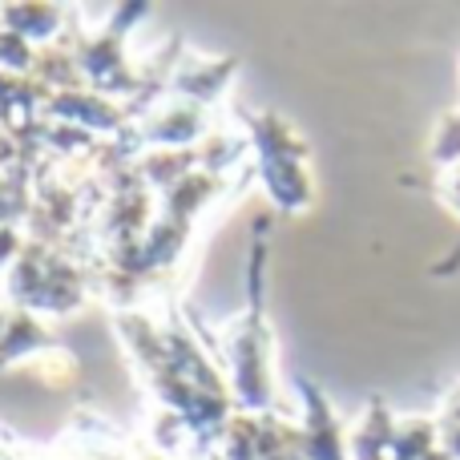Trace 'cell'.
Segmentation results:
<instances>
[{
    "label": "cell",
    "mask_w": 460,
    "mask_h": 460,
    "mask_svg": "<svg viewBox=\"0 0 460 460\" xmlns=\"http://www.w3.org/2000/svg\"><path fill=\"white\" fill-rule=\"evenodd\" d=\"M4 319V332H0V367H16V364H40L45 356H53L57 343L49 340V332L40 327V319L32 311H16Z\"/></svg>",
    "instance_id": "7a4b0ae2"
},
{
    "label": "cell",
    "mask_w": 460,
    "mask_h": 460,
    "mask_svg": "<svg viewBox=\"0 0 460 460\" xmlns=\"http://www.w3.org/2000/svg\"><path fill=\"white\" fill-rule=\"evenodd\" d=\"M0 16H4L0 24L8 32H16V37H24L32 49L40 40H57V32L65 24V8H53V4H4Z\"/></svg>",
    "instance_id": "277c9868"
},
{
    "label": "cell",
    "mask_w": 460,
    "mask_h": 460,
    "mask_svg": "<svg viewBox=\"0 0 460 460\" xmlns=\"http://www.w3.org/2000/svg\"><path fill=\"white\" fill-rule=\"evenodd\" d=\"M226 372L230 392L246 416H262L275 404V376H270V332L262 315V238L251 254V307L226 332Z\"/></svg>",
    "instance_id": "6da1fadb"
},
{
    "label": "cell",
    "mask_w": 460,
    "mask_h": 460,
    "mask_svg": "<svg viewBox=\"0 0 460 460\" xmlns=\"http://www.w3.org/2000/svg\"><path fill=\"white\" fill-rule=\"evenodd\" d=\"M230 73H234V61H199V57H186L182 69L170 77V93L207 110V105H215L226 93Z\"/></svg>",
    "instance_id": "3957f363"
}]
</instances>
